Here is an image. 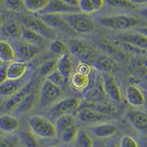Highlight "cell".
Returning <instances> with one entry per match:
<instances>
[{
	"label": "cell",
	"mask_w": 147,
	"mask_h": 147,
	"mask_svg": "<svg viewBox=\"0 0 147 147\" xmlns=\"http://www.w3.org/2000/svg\"><path fill=\"white\" fill-rule=\"evenodd\" d=\"M75 119L71 114L63 115L61 117L58 118L55 122V125H56L57 131V137H59L63 133V132L65 129H66L68 127L71 126L72 124H75Z\"/></svg>",
	"instance_id": "obj_32"
},
{
	"label": "cell",
	"mask_w": 147,
	"mask_h": 147,
	"mask_svg": "<svg viewBox=\"0 0 147 147\" xmlns=\"http://www.w3.org/2000/svg\"><path fill=\"white\" fill-rule=\"evenodd\" d=\"M20 127L21 122L17 118L8 114L0 115V131L2 133L11 134L18 130Z\"/></svg>",
	"instance_id": "obj_19"
},
{
	"label": "cell",
	"mask_w": 147,
	"mask_h": 147,
	"mask_svg": "<svg viewBox=\"0 0 147 147\" xmlns=\"http://www.w3.org/2000/svg\"><path fill=\"white\" fill-rule=\"evenodd\" d=\"M13 45L16 52L17 59L24 62L35 58L40 52L38 46L26 41L15 42Z\"/></svg>",
	"instance_id": "obj_10"
},
{
	"label": "cell",
	"mask_w": 147,
	"mask_h": 147,
	"mask_svg": "<svg viewBox=\"0 0 147 147\" xmlns=\"http://www.w3.org/2000/svg\"><path fill=\"white\" fill-rule=\"evenodd\" d=\"M138 33L147 37V27H142L138 30Z\"/></svg>",
	"instance_id": "obj_47"
},
{
	"label": "cell",
	"mask_w": 147,
	"mask_h": 147,
	"mask_svg": "<svg viewBox=\"0 0 147 147\" xmlns=\"http://www.w3.org/2000/svg\"><path fill=\"white\" fill-rule=\"evenodd\" d=\"M52 147H60V146H52Z\"/></svg>",
	"instance_id": "obj_55"
},
{
	"label": "cell",
	"mask_w": 147,
	"mask_h": 147,
	"mask_svg": "<svg viewBox=\"0 0 147 147\" xmlns=\"http://www.w3.org/2000/svg\"><path fill=\"white\" fill-rule=\"evenodd\" d=\"M109 147H119V146L117 145V144H115V142H113V143H111V144H110V146H109Z\"/></svg>",
	"instance_id": "obj_50"
},
{
	"label": "cell",
	"mask_w": 147,
	"mask_h": 147,
	"mask_svg": "<svg viewBox=\"0 0 147 147\" xmlns=\"http://www.w3.org/2000/svg\"><path fill=\"white\" fill-rule=\"evenodd\" d=\"M126 98L129 103L134 107H142L146 103V97L144 91L135 85H129L127 88Z\"/></svg>",
	"instance_id": "obj_15"
},
{
	"label": "cell",
	"mask_w": 147,
	"mask_h": 147,
	"mask_svg": "<svg viewBox=\"0 0 147 147\" xmlns=\"http://www.w3.org/2000/svg\"><path fill=\"white\" fill-rule=\"evenodd\" d=\"M22 144L26 147H40V144L38 136L31 129H25L20 132Z\"/></svg>",
	"instance_id": "obj_30"
},
{
	"label": "cell",
	"mask_w": 147,
	"mask_h": 147,
	"mask_svg": "<svg viewBox=\"0 0 147 147\" xmlns=\"http://www.w3.org/2000/svg\"><path fill=\"white\" fill-rule=\"evenodd\" d=\"M141 15H142L143 16L147 18V7H145V8L143 9V10H141Z\"/></svg>",
	"instance_id": "obj_49"
},
{
	"label": "cell",
	"mask_w": 147,
	"mask_h": 147,
	"mask_svg": "<svg viewBox=\"0 0 147 147\" xmlns=\"http://www.w3.org/2000/svg\"><path fill=\"white\" fill-rule=\"evenodd\" d=\"M91 2L94 5L97 11L102 10L105 6V0H91Z\"/></svg>",
	"instance_id": "obj_43"
},
{
	"label": "cell",
	"mask_w": 147,
	"mask_h": 147,
	"mask_svg": "<svg viewBox=\"0 0 147 147\" xmlns=\"http://www.w3.org/2000/svg\"><path fill=\"white\" fill-rule=\"evenodd\" d=\"M30 129L38 137L42 138H55L57 137L55 123L42 115H33L29 119Z\"/></svg>",
	"instance_id": "obj_1"
},
{
	"label": "cell",
	"mask_w": 147,
	"mask_h": 147,
	"mask_svg": "<svg viewBox=\"0 0 147 147\" xmlns=\"http://www.w3.org/2000/svg\"><path fill=\"white\" fill-rule=\"evenodd\" d=\"M78 71L82 72V73L84 74H88L89 71V67L88 65H85V64H82L80 65V69H79Z\"/></svg>",
	"instance_id": "obj_45"
},
{
	"label": "cell",
	"mask_w": 147,
	"mask_h": 147,
	"mask_svg": "<svg viewBox=\"0 0 147 147\" xmlns=\"http://www.w3.org/2000/svg\"><path fill=\"white\" fill-rule=\"evenodd\" d=\"M131 3L133 5H142V4H146L147 0H129Z\"/></svg>",
	"instance_id": "obj_46"
},
{
	"label": "cell",
	"mask_w": 147,
	"mask_h": 147,
	"mask_svg": "<svg viewBox=\"0 0 147 147\" xmlns=\"http://www.w3.org/2000/svg\"><path fill=\"white\" fill-rule=\"evenodd\" d=\"M83 109H88V110H95L97 112L102 113L109 115L117 112V110L115 107L110 105H105V104H98L88 102L83 105Z\"/></svg>",
	"instance_id": "obj_31"
},
{
	"label": "cell",
	"mask_w": 147,
	"mask_h": 147,
	"mask_svg": "<svg viewBox=\"0 0 147 147\" xmlns=\"http://www.w3.org/2000/svg\"><path fill=\"white\" fill-rule=\"evenodd\" d=\"M80 10L78 7H72L63 2L62 0H51L48 7L40 13V14H64L80 13Z\"/></svg>",
	"instance_id": "obj_13"
},
{
	"label": "cell",
	"mask_w": 147,
	"mask_h": 147,
	"mask_svg": "<svg viewBox=\"0 0 147 147\" xmlns=\"http://www.w3.org/2000/svg\"><path fill=\"white\" fill-rule=\"evenodd\" d=\"M89 76L87 74L77 71L74 73L71 77V83L72 87L76 90H84L89 84Z\"/></svg>",
	"instance_id": "obj_25"
},
{
	"label": "cell",
	"mask_w": 147,
	"mask_h": 147,
	"mask_svg": "<svg viewBox=\"0 0 147 147\" xmlns=\"http://www.w3.org/2000/svg\"><path fill=\"white\" fill-rule=\"evenodd\" d=\"M119 40L133 44L139 48L147 51V37L140 33L126 34L119 36Z\"/></svg>",
	"instance_id": "obj_23"
},
{
	"label": "cell",
	"mask_w": 147,
	"mask_h": 147,
	"mask_svg": "<svg viewBox=\"0 0 147 147\" xmlns=\"http://www.w3.org/2000/svg\"><path fill=\"white\" fill-rule=\"evenodd\" d=\"M37 83H38L37 79L35 77H32L22 90L10 97L8 100L5 102L4 106L5 110L7 111H13L29 94L36 90L35 88H36Z\"/></svg>",
	"instance_id": "obj_7"
},
{
	"label": "cell",
	"mask_w": 147,
	"mask_h": 147,
	"mask_svg": "<svg viewBox=\"0 0 147 147\" xmlns=\"http://www.w3.org/2000/svg\"><path fill=\"white\" fill-rule=\"evenodd\" d=\"M7 68H8V64L7 63L2 64L0 66V85L4 83L8 80Z\"/></svg>",
	"instance_id": "obj_42"
},
{
	"label": "cell",
	"mask_w": 147,
	"mask_h": 147,
	"mask_svg": "<svg viewBox=\"0 0 147 147\" xmlns=\"http://www.w3.org/2000/svg\"><path fill=\"white\" fill-rule=\"evenodd\" d=\"M23 23L24 27L33 30L44 38L52 40H57V32L39 17L26 16L23 18Z\"/></svg>",
	"instance_id": "obj_6"
},
{
	"label": "cell",
	"mask_w": 147,
	"mask_h": 147,
	"mask_svg": "<svg viewBox=\"0 0 147 147\" xmlns=\"http://www.w3.org/2000/svg\"><path fill=\"white\" fill-rule=\"evenodd\" d=\"M57 69V61L49 60L43 63L40 68V74L42 77H47Z\"/></svg>",
	"instance_id": "obj_34"
},
{
	"label": "cell",
	"mask_w": 147,
	"mask_h": 147,
	"mask_svg": "<svg viewBox=\"0 0 147 147\" xmlns=\"http://www.w3.org/2000/svg\"><path fill=\"white\" fill-rule=\"evenodd\" d=\"M139 63L141 64L144 67H145L146 69H147V57L143 59L142 60H140V62Z\"/></svg>",
	"instance_id": "obj_48"
},
{
	"label": "cell",
	"mask_w": 147,
	"mask_h": 147,
	"mask_svg": "<svg viewBox=\"0 0 147 147\" xmlns=\"http://www.w3.org/2000/svg\"><path fill=\"white\" fill-rule=\"evenodd\" d=\"M20 147H26V146H24V145H22V146H20Z\"/></svg>",
	"instance_id": "obj_57"
},
{
	"label": "cell",
	"mask_w": 147,
	"mask_h": 147,
	"mask_svg": "<svg viewBox=\"0 0 147 147\" xmlns=\"http://www.w3.org/2000/svg\"><path fill=\"white\" fill-rule=\"evenodd\" d=\"M31 72L29 71L24 77L18 80H7L0 85V96L11 97L22 90L31 80Z\"/></svg>",
	"instance_id": "obj_8"
},
{
	"label": "cell",
	"mask_w": 147,
	"mask_h": 147,
	"mask_svg": "<svg viewBox=\"0 0 147 147\" xmlns=\"http://www.w3.org/2000/svg\"><path fill=\"white\" fill-rule=\"evenodd\" d=\"M50 49L53 53L57 55H63L66 52L67 47L63 41L57 39L53 40V42L51 44Z\"/></svg>",
	"instance_id": "obj_37"
},
{
	"label": "cell",
	"mask_w": 147,
	"mask_h": 147,
	"mask_svg": "<svg viewBox=\"0 0 147 147\" xmlns=\"http://www.w3.org/2000/svg\"><path fill=\"white\" fill-rule=\"evenodd\" d=\"M23 27L15 19H10L3 24L0 30L5 37L10 39H18L22 37Z\"/></svg>",
	"instance_id": "obj_16"
},
{
	"label": "cell",
	"mask_w": 147,
	"mask_h": 147,
	"mask_svg": "<svg viewBox=\"0 0 147 147\" xmlns=\"http://www.w3.org/2000/svg\"><path fill=\"white\" fill-rule=\"evenodd\" d=\"M3 20H2V18L1 16H0V29H1V27H2V26L3 25Z\"/></svg>",
	"instance_id": "obj_51"
},
{
	"label": "cell",
	"mask_w": 147,
	"mask_h": 147,
	"mask_svg": "<svg viewBox=\"0 0 147 147\" xmlns=\"http://www.w3.org/2000/svg\"><path fill=\"white\" fill-rule=\"evenodd\" d=\"M103 79V86L106 94L113 101L117 103H122L124 100V96L121 89L119 86L115 77L109 72H104L102 74Z\"/></svg>",
	"instance_id": "obj_9"
},
{
	"label": "cell",
	"mask_w": 147,
	"mask_h": 147,
	"mask_svg": "<svg viewBox=\"0 0 147 147\" xmlns=\"http://www.w3.org/2000/svg\"><path fill=\"white\" fill-rule=\"evenodd\" d=\"M79 132H80V128L77 123H75L65 129L63 133L59 136V138L64 144H70L74 141H76Z\"/></svg>",
	"instance_id": "obj_29"
},
{
	"label": "cell",
	"mask_w": 147,
	"mask_h": 147,
	"mask_svg": "<svg viewBox=\"0 0 147 147\" xmlns=\"http://www.w3.org/2000/svg\"><path fill=\"white\" fill-rule=\"evenodd\" d=\"M62 1L72 7H78L79 0H62Z\"/></svg>",
	"instance_id": "obj_44"
},
{
	"label": "cell",
	"mask_w": 147,
	"mask_h": 147,
	"mask_svg": "<svg viewBox=\"0 0 147 147\" xmlns=\"http://www.w3.org/2000/svg\"><path fill=\"white\" fill-rule=\"evenodd\" d=\"M51 0H24V6L32 13H42L50 3Z\"/></svg>",
	"instance_id": "obj_27"
},
{
	"label": "cell",
	"mask_w": 147,
	"mask_h": 147,
	"mask_svg": "<svg viewBox=\"0 0 147 147\" xmlns=\"http://www.w3.org/2000/svg\"><path fill=\"white\" fill-rule=\"evenodd\" d=\"M77 147H94L95 144L87 131L80 129L76 139Z\"/></svg>",
	"instance_id": "obj_33"
},
{
	"label": "cell",
	"mask_w": 147,
	"mask_h": 147,
	"mask_svg": "<svg viewBox=\"0 0 147 147\" xmlns=\"http://www.w3.org/2000/svg\"><path fill=\"white\" fill-rule=\"evenodd\" d=\"M90 130L96 137L100 138H107L115 136L119 131V127L115 124L102 123L91 127Z\"/></svg>",
	"instance_id": "obj_18"
},
{
	"label": "cell",
	"mask_w": 147,
	"mask_h": 147,
	"mask_svg": "<svg viewBox=\"0 0 147 147\" xmlns=\"http://www.w3.org/2000/svg\"><path fill=\"white\" fill-rule=\"evenodd\" d=\"M82 100L80 97H69L55 103L49 114L52 119L57 120L63 115H70L82 106Z\"/></svg>",
	"instance_id": "obj_5"
},
{
	"label": "cell",
	"mask_w": 147,
	"mask_h": 147,
	"mask_svg": "<svg viewBox=\"0 0 147 147\" xmlns=\"http://www.w3.org/2000/svg\"><path fill=\"white\" fill-rule=\"evenodd\" d=\"M17 59L16 52L13 44L5 40H0V60L2 62L11 63Z\"/></svg>",
	"instance_id": "obj_22"
},
{
	"label": "cell",
	"mask_w": 147,
	"mask_h": 147,
	"mask_svg": "<svg viewBox=\"0 0 147 147\" xmlns=\"http://www.w3.org/2000/svg\"><path fill=\"white\" fill-rule=\"evenodd\" d=\"M94 147H102V146L101 145L100 143H96V144H95V146H94Z\"/></svg>",
	"instance_id": "obj_52"
},
{
	"label": "cell",
	"mask_w": 147,
	"mask_h": 147,
	"mask_svg": "<svg viewBox=\"0 0 147 147\" xmlns=\"http://www.w3.org/2000/svg\"><path fill=\"white\" fill-rule=\"evenodd\" d=\"M71 49L73 53L85 60L90 59L94 56L93 50L88 46L84 44L83 42L77 41V40L72 41L71 44Z\"/></svg>",
	"instance_id": "obj_24"
},
{
	"label": "cell",
	"mask_w": 147,
	"mask_h": 147,
	"mask_svg": "<svg viewBox=\"0 0 147 147\" xmlns=\"http://www.w3.org/2000/svg\"><path fill=\"white\" fill-rule=\"evenodd\" d=\"M103 27L114 30H125L136 27L140 20L136 17L127 15H116L102 17L98 19Z\"/></svg>",
	"instance_id": "obj_3"
},
{
	"label": "cell",
	"mask_w": 147,
	"mask_h": 147,
	"mask_svg": "<svg viewBox=\"0 0 147 147\" xmlns=\"http://www.w3.org/2000/svg\"><path fill=\"white\" fill-rule=\"evenodd\" d=\"M39 98L40 93H38L36 90L32 92L12 112L18 115L27 114L32 111L38 103H39Z\"/></svg>",
	"instance_id": "obj_14"
},
{
	"label": "cell",
	"mask_w": 147,
	"mask_h": 147,
	"mask_svg": "<svg viewBox=\"0 0 147 147\" xmlns=\"http://www.w3.org/2000/svg\"><path fill=\"white\" fill-rule=\"evenodd\" d=\"M23 145L20 134L0 136V147H20Z\"/></svg>",
	"instance_id": "obj_28"
},
{
	"label": "cell",
	"mask_w": 147,
	"mask_h": 147,
	"mask_svg": "<svg viewBox=\"0 0 147 147\" xmlns=\"http://www.w3.org/2000/svg\"><path fill=\"white\" fill-rule=\"evenodd\" d=\"M6 7L13 11H18L24 5V0H5Z\"/></svg>",
	"instance_id": "obj_40"
},
{
	"label": "cell",
	"mask_w": 147,
	"mask_h": 147,
	"mask_svg": "<svg viewBox=\"0 0 147 147\" xmlns=\"http://www.w3.org/2000/svg\"><path fill=\"white\" fill-rule=\"evenodd\" d=\"M22 38L24 40V41L37 46L41 45L46 43V38H44V37L27 27H23Z\"/></svg>",
	"instance_id": "obj_26"
},
{
	"label": "cell",
	"mask_w": 147,
	"mask_h": 147,
	"mask_svg": "<svg viewBox=\"0 0 147 147\" xmlns=\"http://www.w3.org/2000/svg\"><path fill=\"white\" fill-rule=\"evenodd\" d=\"M47 80L60 88H62L64 84L65 83V81H66L63 75L57 69L55 71H54L53 73L49 74L47 77Z\"/></svg>",
	"instance_id": "obj_35"
},
{
	"label": "cell",
	"mask_w": 147,
	"mask_h": 147,
	"mask_svg": "<svg viewBox=\"0 0 147 147\" xmlns=\"http://www.w3.org/2000/svg\"><path fill=\"white\" fill-rule=\"evenodd\" d=\"M4 3H5V0H0V7Z\"/></svg>",
	"instance_id": "obj_53"
},
{
	"label": "cell",
	"mask_w": 147,
	"mask_h": 147,
	"mask_svg": "<svg viewBox=\"0 0 147 147\" xmlns=\"http://www.w3.org/2000/svg\"><path fill=\"white\" fill-rule=\"evenodd\" d=\"M1 103H2V101L0 100V105H1Z\"/></svg>",
	"instance_id": "obj_58"
},
{
	"label": "cell",
	"mask_w": 147,
	"mask_h": 147,
	"mask_svg": "<svg viewBox=\"0 0 147 147\" xmlns=\"http://www.w3.org/2000/svg\"><path fill=\"white\" fill-rule=\"evenodd\" d=\"M78 7L84 13H94L97 11L91 0H79Z\"/></svg>",
	"instance_id": "obj_36"
},
{
	"label": "cell",
	"mask_w": 147,
	"mask_h": 147,
	"mask_svg": "<svg viewBox=\"0 0 147 147\" xmlns=\"http://www.w3.org/2000/svg\"><path fill=\"white\" fill-rule=\"evenodd\" d=\"M66 21L72 30L82 35H89L94 32L96 24L94 21L85 13H75L61 15Z\"/></svg>",
	"instance_id": "obj_2"
},
{
	"label": "cell",
	"mask_w": 147,
	"mask_h": 147,
	"mask_svg": "<svg viewBox=\"0 0 147 147\" xmlns=\"http://www.w3.org/2000/svg\"><path fill=\"white\" fill-rule=\"evenodd\" d=\"M39 18L45 22L49 26L52 28L57 29L63 32H68V33H73L74 32L69 23L64 19L63 17L58 14H40Z\"/></svg>",
	"instance_id": "obj_12"
},
{
	"label": "cell",
	"mask_w": 147,
	"mask_h": 147,
	"mask_svg": "<svg viewBox=\"0 0 147 147\" xmlns=\"http://www.w3.org/2000/svg\"><path fill=\"white\" fill-rule=\"evenodd\" d=\"M78 119L84 123H99V122L105 121L108 116L107 115L97 112L95 110H88V109H82L79 111L77 114Z\"/></svg>",
	"instance_id": "obj_20"
},
{
	"label": "cell",
	"mask_w": 147,
	"mask_h": 147,
	"mask_svg": "<svg viewBox=\"0 0 147 147\" xmlns=\"http://www.w3.org/2000/svg\"><path fill=\"white\" fill-rule=\"evenodd\" d=\"M73 69L74 61L71 55L69 52H65L57 61V70L62 74L67 81L71 77Z\"/></svg>",
	"instance_id": "obj_21"
},
{
	"label": "cell",
	"mask_w": 147,
	"mask_h": 147,
	"mask_svg": "<svg viewBox=\"0 0 147 147\" xmlns=\"http://www.w3.org/2000/svg\"><path fill=\"white\" fill-rule=\"evenodd\" d=\"M126 115L134 128L141 133L147 135V113L132 109L127 111Z\"/></svg>",
	"instance_id": "obj_11"
},
{
	"label": "cell",
	"mask_w": 147,
	"mask_h": 147,
	"mask_svg": "<svg viewBox=\"0 0 147 147\" xmlns=\"http://www.w3.org/2000/svg\"><path fill=\"white\" fill-rule=\"evenodd\" d=\"M2 132H1V131H0V136H2Z\"/></svg>",
	"instance_id": "obj_56"
},
{
	"label": "cell",
	"mask_w": 147,
	"mask_h": 147,
	"mask_svg": "<svg viewBox=\"0 0 147 147\" xmlns=\"http://www.w3.org/2000/svg\"><path fill=\"white\" fill-rule=\"evenodd\" d=\"M63 95L64 91L62 88L47 80L40 89L39 105L41 108H46L52 105H54L60 101Z\"/></svg>",
	"instance_id": "obj_4"
},
{
	"label": "cell",
	"mask_w": 147,
	"mask_h": 147,
	"mask_svg": "<svg viewBox=\"0 0 147 147\" xmlns=\"http://www.w3.org/2000/svg\"><path fill=\"white\" fill-rule=\"evenodd\" d=\"M29 65L27 62L16 60L13 61L8 64L7 68V75L8 80H18L28 73Z\"/></svg>",
	"instance_id": "obj_17"
},
{
	"label": "cell",
	"mask_w": 147,
	"mask_h": 147,
	"mask_svg": "<svg viewBox=\"0 0 147 147\" xmlns=\"http://www.w3.org/2000/svg\"><path fill=\"white\" fill-rule=\"evenodd\" d=\"M96 65L99 69L105 71L104 72H109L113 69L112 63L106 58H100L98 60Z\"/></svg>",
	"instance_id": "obj_41"
},
{
	"label": "cell",
	"mask_w": 147,
	"mask_h": 147,
	"mask_svg": "<svg viewBox=\"0 0 147 147\" xmlns=\"http://www.w3.org/2000/svg\"><path fill=\"white\" fill-rule=\"evenodd\" d=\"M2 65V61H1V60H0V66H1V65Z\"/></svg>",
	"instance_id": "obj_54"
},
{
	"label": "cell",
	"mask_w": 147,
	"mask_h": 147,
	"mask_svg": "<svg viewBox=\"0 0 147 147\" xmlns=\"http://www.w3.org/2000/svg\"><path fill=\"white\" fill-rule=\"evenodd\" d=\"M119 147H139V144L132 136H124L121 139Z\"/></svg>",
	"instance_id": "obj_39"
},
{
	"label": "cell",
	"mask_w": 147,
	"mask_h": 147,
	"mask_svg": "<svg viewBox=\"0 0 147 147\" xmlns=\"http://www.w3.org/2000/svg\"><path fill=\"white\" fill-rule=\"evenodd\" d=\"M106 3L111 7H123V8H134L135 5L129 0H105Z\"/></svg>",
	"instance_id": "obj_38"
}]
</instances>
